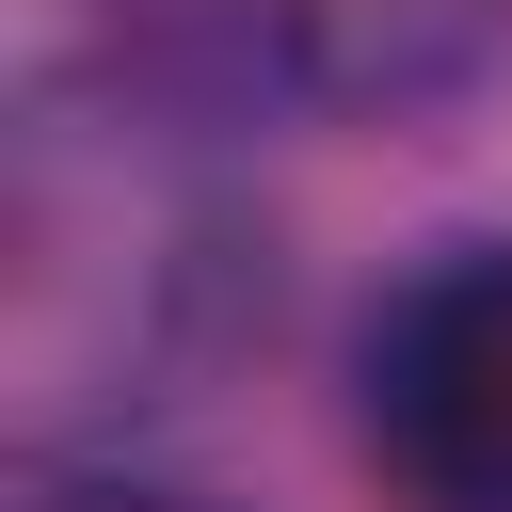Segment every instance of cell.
<instances>
[{
	"mask_svg": "<svg viewBox=\"0 0 512 512\" xmlns=\"http://www.w3.org/2000/svg\"><path fill=\"white\" fill-rule=\"evenodd\" d=\"M368 464L400 512H512V240H448L368 320Z\"/></svg>",
	"mask_w": 512,
	"mask_h": 512,
	"instance_id": "cell-1",
	"label": "cell"
},
{
	"mask_svg": "<svg viewBox=\"0 0 512 512\" xmlns=\"http://www.w3.org/2000/svg\"><path fill=\"white\" fill-rule=\"evenodd\" d=\"M208 32L240 80L352 128H416L512 64V0H208Z\"/></svg>",
	"mask_w": 512,
	"mask_h": 512,
	"instance_id": "cell-2",
	"label": "cell"
},
{
	"mask_svg": "<svg viewBox=\"0 0 512 512\" xmlns=\"http://www.w3.org/2000/svg\"><path fill=\"white\" fill-rule=\"evenodd\" d=\"M32 512H224V496H192V480H64Z\"/></svg>",
	"mask_w": 512,
	"mask_h": 512,
	"instance_id": "cell-3",
	"label": "cell"
}]
</instances>
